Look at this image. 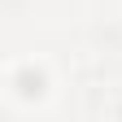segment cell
<instances>
[{"mask_svg": "<svg viewBox=\"0 0 122 122\" xmlns=\"http://www.w3.org/2000/svg\"><path fill=\"white\" fill-rule=\"evenodd\" d=\"M39 87H44L39 74H35V79H30V74H22V92H26V96H39Z\"/></svg>", "mask_w": 122, "mask_h": 122, "instance_id": "1", "label": "cell"}]
</instances>
